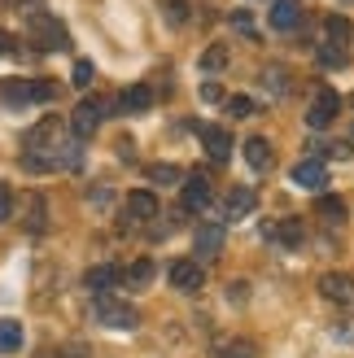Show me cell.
<instances>
[{"label":"cell","mask_w":354,"mask_h":358,"mask_svg":"<svg viewBox=\"0 0 354 358\" xmlns=\"http://www.w3.org/2000/svg\"><path fill=\"white\" fill-rule=\"evenodd\" d=\"M92 315H97L101 328H114V332H132L140 324V315L127 306V301H118L114 293H97L92 297Z\"/></svg>","instance_id":"obj_1"},{"label":"cell","mask_w":354,"mask_h":358,"mask_svg":"<svg viewBox=\"0 0 354 358\" xmlns=\"http://www.w3.org/2000/svg\"><path fill=\"white\" fill-rule=\"evenodd\" d=\"M223 254V223H197L192 231V262H215Z\"/></svg>","instance_id":"obj_2"},{"label":"cell","mask_w":354,"mask_h":358,"mask_svg":"<svg viewBox=\"0 0 354 358\" xmlns=\"http://www.w3.org/2000/svg\"><path fill=\"white\" fill-rule=\"evenodd\" d=\"M105 110H110V101H101V96H92V101H79V110L70 114V131H75V140H87V136H92V131L101 127Z\"/></svg>","instance_id":"obj_3"},{"label":"cell","mask_w":354,"mask_h":358,"mask_svg":"<svg viewBox=\"0 0 354 358\" xmlns=\"http://www.w3.org/2000/svg\"><path fill=\"white\" fill-rule=\"evenodd\" d=\"M337 114H341V96L332 92V87H324V92L311 101V110H306V122H311L315 131H324V127H332V122H337Z\"/></svg>","instance_id":"obj_4"},{"label":"cell","mask_w":354,"mask_h":358,"mask_svg":"<svg viewBox=\"0 0 354 358\" xmlns=\"http://www.w3.org/2000/svg\"><path fill=\"white\" fill-rule=\"evenodd\" d=\"M31 35H35V44H40V52L66 48V31H62V22H52L48 13H31Z\"/></svg>","instance_id":"obj_5"},{"label":"cell","mask_w":354,"mask_h":358,"mask_svg":"<svg viewBox=\"0 0 354 358\" xmlns=\"http://www.w3.org/2000/svg\"><path fill=\"white\" fill-rule=\"evenodd\" d=\"M320 293L332 301V306H346V310H354V280H350V275H341V271H328V275H320Z\"/></svg>","instance_id":"obj_6"},{"label":"cell","mask_w":354,"mask_h":358,"mask_svg":"<svg viewBox=\"0 0 354 358\" xmlns=\"http://www.w3.org/2000/svg\"><path fill=\"white\" fill-rule=\"evenodd\" d=\"M171 284H175L180 293H197L201 284H206L201 262H192V258H175V262H171Z\"/></svg>","instance_id":"obj_7"},{"label":"cell","mask_w":354,"mask_h":358,"mask_svg":"<svg viewBox=\"0 0 354 358\" xmlns=\"http://www.w3.org/2000/svg\"><path fill=\"white\" fill-rule=\"evenodd\" d=\"M149 219H157V196L149 188H136L122 206V223H149Z\"/></svg>","instance_id":"obj_8"},{"label":"cell","mask_w":354,"mask_h":358,"mask_svg":"<svg viewBox=\"0 0 354 358\" xmlns=\"http://www.w3.org/2000/svg\"><path fill=\"white\" fill-rule=\"evenodd\" d=\"M293 184H297V188L320 192V188H328V166L320 162V157H306V162H297V166H293Z\"/></svg>","instance_id":"obj_9"},{"label":"cell","mask_w":354,"mask_h":358,"mask_svg":"<svg viewBox=\"0 0 354 358\" xmlns=\"http://www.w3.org/2000/svg\"><path fill=\"white\" fill-rule=\"evenodd\" d=\"M184 184V210H201V206H210V179L206 175H188V179H180Z\"/></svg>","instance_id":"obj_10"},{"label":"cell","mask_w":354,"mask_h":358,"mask_svg":"<svg viewBox=\"0 0 354 358\" xmlns=\"http://www.w3.org/2000/svg\"><path fill=\"white\" fill-rule=\"evenodd\" d=\"M267 17H271L276 31H293L297 22H302V5H297V0H276Z\"/></svg>","instance_id":"obj_11"},{"label":"cell","mask_w":354,"mask_h":358,"mask_svg":"<svg viewBox=\"0 0 354 358\" xmlns=\"http://www.w3.org/2000/svg\"><path fill=\"white\" fill-rule=\"evenodd\" d=\"M201 140H206V153L215 157V162H227V157H232V136L223 127H201Z\"/></svg>","instance_id":"obj_12"},{"label":"cell","mask_w":354,"mask_h":358,"mask_svg":"<svg viewBox=\"0 0 354 358\" xmlns=\"http://www.w3.org/2000/svg\"><path fill=\"white\" fill-rule=\"evenodd\" d=\"M254 188H245V184H232V192H227V219H245V214L254 210Z\"/></svg>","instance_id":"obj_13"},{"label":"cell","mask_w":354,"mask_h":358,"mask_svg":"<svg viewBox=\"0 0 354 358\" xmlns=\"http://www.w3.org/2000/svg\"><path fill=\"white\" fill-rule=\"evenodd\" d=\"M83 284L92 293H110L114 284H122V271H118V266H92V271L83 275Z\"/></svg>","instance_id":"obj_14"},{"label":"cell","mask_w":354,"mask_h":358,"mask_svg":"<svg viewBox=\"0 0 354 358\" xmlns=\"http://www.w3.org/2000/svg\"><path fill=\"white\" fill-rule=\"evenodd\" d=\"M118 105H122V110H132V114L149 110V105H153V87H149V83H132L127 92L118 96Z\"/></svg>","instance_id":"obj_15"},{"label":"cell","mask_w":354,"mask_h":358,"mask_svg":"<svg viewBox=\"0 0 354 358\" xmlns=\"http://www.w3.org/2000/svg\"><path fill=\"white\" fill-rule=\"evenodd\" d=\"M245 162H250L254 171H267L271 166V145L262 136H250V140H245Z\"/></svg>","instance_id":"obj_16"},{"label":"cell","mask_w":354,"mask_h":358,"mask_svg":"<svg viewBox=\"0 0 354 358\" xmlns=\"http://www.w3.org/2000/svg\"><path fill=\"white\" fill-rule=\"evenodd\" d=\"M17 350H22V324L0 319V354H17Z\"/></svg>","instance_id":"obj_17"},{"label":"cell","mask_w":354,"mask_h":358,"mask_svg":"<svg viewBox=\"0 0 354 358\" xmlns=\"http://www.w3.org/2000/svg\"><path fill=\"white\" fill-rule=\"evenodd\" d=\"M0 101L5 105H27L31 101V79H5L0 83Z\"/></svg>","instance_id":"obj_18"},{"label":"cell","mask_w":354,"mask_h":358,"mask_svg":"<svg viewBox=\"0 0 354 358\" xmlns=\"http://www.w3.org/2000/svg\"><path fill=\"white\" fill-rule=\"evenodd\" d=\"M157 275V266L149 262V258H140V262H132L127 271H122V284H132V289H140V284H149Z\"/></svg>","instance_id":"obj_19"},{"label":"cell","mask_w":354,"mask_h":358,"mask_svg":"<svg viewBox=\"0 0 354 358\" xmlns=\"http://www.w3.org/2000/svg\"><path fill=\"white\" fill-rule=\"evenodd\" d=\"M315 214L328 219V223H341L346 219V201L341 196H320V201H315Z\"/></svg>","instance_id":"obj_20"},{"label":"cell","mask_w":354,"mask_h":358,"mask_svg":"<svg viewBox=\"0 0 354 358\" xmlns=\"http://www.w3.org/2000/svg\"><path fill=\"white\" fill-rule=\"evenodd\" d=\"M276 236L285 241L289 249H302V241H306V231H302V219H285V223L276 227Z\"/></svg>","instance_id":"obj_21"},{"label":"cell","mask_w":354,"mask_h":358,"mask_svg":"<svg viewBox=\"0 0 354 358\" xmlns=\"http://www.w3.org/2000/svg\"><path fill=\"white\" fill-rule=\"evenodd\" d=\"M324 35L328 40L324 44H332V48H346V40H350V22L337 13V17H328V27H324Z\"/></svg>","instance_id":"obj_22"},{"label":"cell","mask_w":354,"mask_h":358,"mask_svg":"<svg viewBox=\"0 0 354 358\" xmlns=\"http://www.w3.org/2000/svg\"><path fill=\"white\" fill-rule=\"evenodd\" d=\"M44 219H48L44 196H31V201H27V231H44Z\"/></svg>","instance_id":"obj_23"},{"label":"cell","mask_w":354,"mask_h":358,"mask_svg":"<svg viewBox=\"0 0 354 358\" xmlns=\"http://www.w3.org/2000/svg\"><path fill=\"white\" fill-rule=\"evenodd\" d=\"M149 179H153V184H180L184 171L171 166V162H157V166H149Z\"/></svg>","instance_id":"obj_24"},{"label":"cell","mask_w":354,"mask_h":358,"mask_svg":"<svg viewBox=\"0 0 354 358\" xmlns=\"http://www.w3.org/2000/svg\"><path fill=\"white\" fill-rule=\"evenodd\" d=\"M262 83H271V92H276V96H285V92H289V70L267 66V70H262Z\"/></svg>","instance_id":"obj_25"},{"label":"cell","mask_w":354,"mask_h":358,"mask_svg":"<svg viewBox=\"0 0 354 358\" xmlns=\"http://www.w3.org/2000/svg\"><path fill=\"white\" fill-rule=\"evenodd\" d=\"M227 114H232V118H254L258 105H254L250 96H227Z\"/></svg>","instance_id":"obj_26"},{"label":"cell","mask_w":354,"mask_h":358,"mask_svg":"<svg viewBox=\"0 0 354 358\" xmlns=\"http://www.w3.org/2000/svg\"><path fill=\"white\" fill-rule=\"evenodd\" d=\"M201 66H206V70H223V66H227V48H223V44H210V48L201 52Z\"/></svg>","instance_id":"obj_27"},{"label":"cell","mask_w":354,"mask_h":358,"mask_svg":"<svg viewBox=\"0 0 354 358\" xmlns=\"http://www.w3.org/2000/svg\"><path fill=\"white\" fill-rule=\"evenodd\" d=\"M219 358H258V350H254L250 341H227V345L219 350Z\"/></svg>","instance_id":"obj_28"},{"label":"cell","mask_w":354,"mask_h":358,"mask_svg":"<svg viewBox=\"0 0 354 358\" xmlns=\"http://www.w3.org/2000/svg\"><path fill=\"white\" fill-rule=\"evenodd\" d=\"M92 75H97L92 62H75V70H70V83H75V87H92Z\"/></svg>","instance_id":"obj_29"},{"label":"cell","mask_w":354,"mask_h":358,"mask_svg":"<svg viewBox=\"0 0 354 358\" xmlns=\"http://www.w3.org/2000/svg\"><path fill=\"white\" fill-rule=\"evenodd\" d=\"M162 13H167V22H171V27H184V17H188V0H167V9H162Z\"/></svg>","instance_id":"obj_30"},{"label":"cell","mask_w":354,"mask_h":358,"mask_svg":"<svg viewBox=\"0 0 354 358\" xmlns=\"http://www.w3.org/2000/svg\"><path fill=\"white\" fill-rule=\"evenodd\" d=\"M57 96V83L52 79H31V101H52Z\"/></svg>","instance_id":"obj_31"},{"label":"cell","mask_w":354,"mask_h":358,"mask_svg":"<svg viewBox=\"0 0 354 358\" xmlns=\"http://www.w3.org/2000/svg\"><path fill=\"white\" fill-rule=\"evenodd\" d=\"M320 62H324L328 70H332V66L341 70V66H346V52H341V48H332V44H320Z\"/></svg>","instance_id":"obj_32"},{"label":"cell","mask_w":354,"mask_h":358,"mask_svg":"<svg viewBox=\"0 0 354 358\" xmlns=\"http://www.w3.org/2000/svg\"><path fill=\"white\" fill-rule=\"evenodd\" d=\"M245 293H250V284H245V280L227 284V301H232V306H245Z\"/></svg>","instance_id":"obj_33"},{"label":"cell","mask_w":354,"mask_h":358,"mask_svg":"<svg viewBox=\"0 0 354 358\" xmlns=\"http://www.w3.org/2000/svg\"><path fill=\"white\" fill-rule=\"evenodd\" d=\"M9 214H13V192L9 184H0V223H9Z\"/></svg>","instance_id":"obj_34"},{"label":"cell","mask_w":354,"mask_h":358,"mask_svg":"<svg viewBox=\"0 0 354 358\" xmlns=\"http://www.w3.org/2000/svg\"><path fill=\"white\" fill-rule=\"evenodd\" d=\"M232 27H236V31H245V35H254V17L245 13V9H236V13H232Z\"/></svg>","instance_id":"obj_35"},{"label":"cell","mask_w":354,"mask_h":358,"mask_svg":"<svg viewBox=\"0 0 354 358\" xmlns=\"http://www.w3.org/2000/svg\"><path fill=\"white\" fill-rule=\"evenodd\" d=\"M328 153L337 157V162H346V157H354V149H350V140H337V145H332Z\"/></svg>","instance_id":"obj_36"},{"label":"cell","mask_w":354,"mask_h":358,"mask_svg":"<svg viewBox=\"0 0 354 358\" xmlns=\"http://www.w3.org/2000/svg\"><path fill=\"white\" fill-rule=\"evenodd\" d=\"M201 96H206V101H223V87H219V83H206Z\"/></svg>","instance_id":"obj_37"},{"label":"cell","mask_w":354,"mask_h":358,"mask_svg":"<svg viewBox=\"0 0 354 358\" xmlns=\"http://www.w3.org/2000/svg\"><path fill=\"white\" fill-rule=\"evenodd\" d=\"M9 52H13V35L0 31V57H9Z\"/></svg>","instance_id":"obj_38"}]
</instances>
